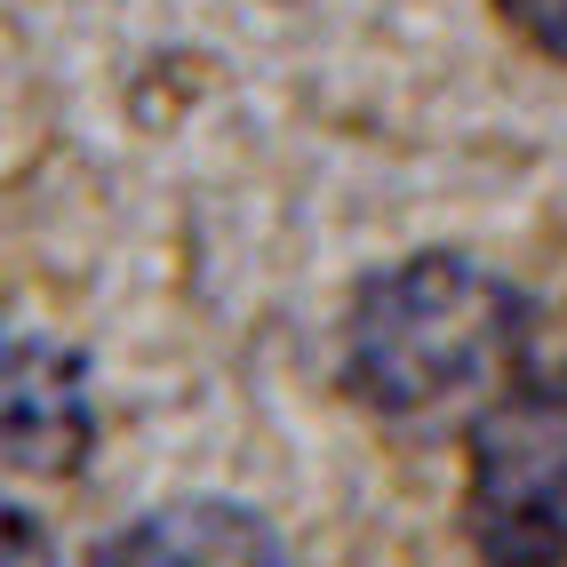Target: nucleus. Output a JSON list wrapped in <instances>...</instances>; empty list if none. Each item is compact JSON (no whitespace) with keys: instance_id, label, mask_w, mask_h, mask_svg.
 Listing matches in <instances>:
<instances>
[{"instance_id":"1","label":"nucleus","mask_w":567,"mask_h":567,"mask_svg":"<svg viewBox=\"0 0 567 567\" xmlns=\"http://www.w3.org/2000/svg\"><path fill=\"white\" fill-rule=\"evenodd\" d=\"M527 296L456 248L368 272L344 312V384L392 424H480L487 400L536 368Z\"/></svg>"},{"instance_id":"2","label":"nucleus","mask_w":567,"mask_h":567,"mask_svg":"<svg viewBox=\"0 0 567 567\" xmlns=\"http://www.w3.org/2000/svg\"><path fill=\"white\" fill-rule=\"evenodd\" d=\"M464 519L487 567H567V360H536L487 400Z\"/></svg>"},{"instance_id":"3","label":"nucleus","mask_w":567,"mask_h":567,"mask_svg":"<svg viewBox=\"0 0 567 567\" xmlns=\"http://www.w3.org/2000/svg\"><path fill=\"white\" fill-rule=\"evenodd\" d=\"M89 567H288L280 536L248 504L224 496H176L112 527Z\"/></svg>"},{"instance_id":"4","label":"nucleus","mask_w":567,"mask_h":567,"mask_svg":"<svg viewBox=\"0 0 567 567\" xmlns=\"http://www.w3.org/2000/svg\"><path fill=\"white\" fill-rule=\"evenodd\" d=\"M96 440L89 368L64 344L17 328L9 336V464L17 472H72Z\"/></svg>"},{"instance_id":"5","label":"nucleus","mask_w":567,"mask_h":567,"mask_svg":"<svg viewBox=\"0 0 567 567\" xmlns=\"http://www.w3.org/2000/svg\"><path fill=\"white\" fill-rule=\"evenodd\" d=\"M496 9H504V24L519 41H536L544 56L567 64V0H496Z\"/></svg>"},{"instance_id":"6","label":"nucleus","mask_w":567,"mask_h":567,"mask_svg":"<svg viewBox=\"0 0 567 567\" xmlns=\"http://www.w3.org/2000/svg\"><path fill=\"white\" fill-rule=\"evenodd\" d=\"M0 559H9V567H56V551H49V536H41V519H32L24 504L0 512Z\"/></svg>"}]
</instances>
